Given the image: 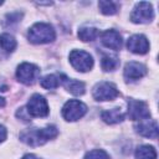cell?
I'll list each match as a JSON object with an SVG mask.
<instances>
[{"instance_id": "cell-3", "label": "cell", "mask_w": 159, "mask_h": 159, "mask_svg": "<svg viewBox=\"0 0 159 159\" xmlns=\"http://www.w3.org/2000/svg\"><path fill=\"white\" fill-rule=\"evenodd\" d=\"M87 112V106L77 99H70L62 107V116L68 122H75L82 118Z\"/></svg>"}, {"instance_id": "cell-7", "label": "cell", "mask_w": 159, "mask_h": 159, "mask_svg": "<svg viewBox=\"0 0 159 159\" xmlns=\"http://www.w3.org/2000/svg\"><path fill=\"white\" fill-rule=\"evenodd\" d=\"M118 94L119 91L111 82H99L93 88V98L96 101H113Z\"/></svg>"}, {"instance_id": "cell-16", "label": "cell", "mask_w": 159, "mask_h": 159, "mask_svg": "<svg viewBox=\"0 0 159 159\" xmlns=\"http://www.w3.org/2000/svg\"><path fill=\"white\" fill-rule=\"evenodd\" d=\"M16 40L10 34H2L0 35V47L6 53H11L16 48Z\"/></svg>"}, {"instance_id": "cell-10", "label": "cell", "mask_w": 159, "mask_h": 159, "mask_svg": "<svg viewBox=\"0 0 159 159\" xmlns=\"http://www.w3.org/2000/svg\"><path fill=\"white\" fill-rule=\"evenodd\" d=\"M127 47L133 53L144 55L149 50V42L144 35H133L127 41Z\"/></svg>"}, {"instance_id": "cell-17", "label": "cell", "mask_w": 159, "mask_h": 159, "mask_svg": "<svg viewBox=\"0 0 159 159\" xmlns=\"http://www.w3.org/2000/svg\"><path fill=\"white\" fill-rule=\"evenodd\" d=\"M137 159H157V152L152 145H140L135 149Z\"/></svg>"}, {"instance_id": "cell-24", "label": "cell", "mask_w": 159, "mask_h": 159, "mask_svg": "<svg viewBox=\"0 0 159 159\" xmlns=\"http://www.w3.org/2000/svg\"><path fill=\"white\" fill-rule=\"evenodd\" d=\"M21 159H39L36 155H34V154H26L25 157H22Z\"/></svg>"}, {"instance_id": "cell-25", "label": "cell", "mask_w": 159, "mask_h": 159, "mask_svg": "<svg viewBox=\"0 0 159 159\" xmlns=\"http://www.w3.org/2000/svg\"><path fill=\"white\" fill-rule=\"evenodd\" d=\"M4 106H5V101L2 97H0V107H4Z\"/></svg>"}, {"instance_id": "cell-8", "label": "cell", "mask_w": 159, "mask_h": 159, "mask_svg": "<svg viewBox=\"0 0 159 159\" xmlns=\"http://www.w3.org/2000/svg\"><path fill=\"white\" fill-rule=\"evenodd\" d=\"M30 117H46L48 114V106L46 99L40 94H34L30 97L26 107Z\"/></svg>"}, {"instance_id": "cell-22", "label": "cell", "mask_w": 159, "mask_h": 159, "mask_svg": "<svg viewBox=\"0 0 159 159\" xmlns=\"http://www.w3.org/2000/svg\"><path fill=\"white\" fill-rule=\"evenodd\" d=\"M84 159H109V157L102 149H93L84 155Z\"/></svg>"}, {"instance_id": "cell-23", "label": "cell", "mask_w": 159, "mask_h": 159, "mask_svg": "<svg viewBox=\"0 0 159 159\" xmlns=\"http://www.w3.org/2000/svg\"><path fill=\"white\" fill-rule=\"evenodd\" d=\"M6 135H7V132H6V128L4 125L0 124V143L4 142L6 139Z\"/></svg>"}, {"instance_id": "cell-6", "label": "cell", "mask_w": 159, "mask_h": 159, "mask_svg": "<svg viewBox=\"0 0 159 159\" xmlns=\"http://www.w3.org/2000/svg\"><path fill=\"white\" fill-rule=\"evenodd\" d=\"M40 76V68L32 63L24 62L16 70V77L24 84H32Z\"/></svg>"}, {"instance_id": "cell-12", "label": "cell", "mask_w": 159, "mask_h": 159, "mask_svg": "<svg viewBox=\"0 0 159 159\" xmlns=\"http://www.w3.org/2000/svg\"><path fill=\"white\" fill-rule=\"evenodd\" d=\"M101 41L107 48H111V50H114V51L120 50V47H122V36L116 30L104 31L101 36Z\"/></svg>"}, {"instance_id": "cell-19", "label": "cell", "mask_w": 159, "mask_h": 159, "mask_svg": "<svg viewBox=\"0 0 159 159\" xmlns=\"http://www.w3.org/2000/svg\"><path fill=\"white\" fill-rule=\"evenodd\" d=\"M119 65V60L117 56H113V55H103L102 56V61H101V66L104 71H113L118 67Z\"/></svg>"}, {"instance_id": "cell-14", "label": "cell", "mask_w": 159, "mask_h": 159, "mask_svg": "<svg viewBox=\"0 0 159 159\" xmlns=\"http://www.w3.org/2000/svg\"><path fill=\"white\" fill-rule=\"evenodd\" d=\"M60 78H61L60 81L63 83L65 88H66L68 92H71L72 94H75V96H81V94L84 93V83H83V82L77 81V80L68 78V77H66L65 75H61Z\"/></svg>"}, {"instance_id": "cell-26", "label": "cell", "mask_w": 159, "mask_h": 159, "mask_svg": "<svg viewBox=\"0 0 159 159\" xmlns=\"http://www.w3.org/2000/svg\"><path fill=\"white\" fill-rule=\"evenodd\" d=\"M1 4H2V1H0V5H1Z\"/></svg>"}, {"instance_id": "cell-13", "label": "cell", "mask_w": 159, "mask_h": 159, "mask_svg": "<svg viewBox=\"0 0 159 159\" xmlns=\"http://www.w3.org/2000/svg\"><path fill=\"white\" fill-rule=\"evenodd\" d=\"M137 133H139L143 137L147 138H157L158 137V124L155 120H150L149 118L139 120V123L135 125Z\"/></svg>"}, {"instance_id": "cell-11", "label": "cell", "mask_w": 159, "mask_h": 159, "mask_svg": "<svg viewBox=\"0 0 159 159\" xmlns=\"http://www.w3.org/2000/svg\"><path fill=\"white\" fill-rule=\"evenodd\" d=\"M124 77L127 81H137L147 75V67L139 62L132 61L124 66Z\"/></svg>"}, {"instance_id": "cell-20", "label": "cell", "mask_w": 159, "mask_h": 159, "mask_svg": "<svg viewBox=\"0 0 159 159\" xmlns=\"http://www.w3.org/2000/svg\"><path fill=\"white\" fill-rule=\"evenodd\" d=\"M40 84L46 89H53L57 88L60 84V78L56 75H46L40 80Z\"/></svg>"}, {"instance_id": "cell-9", "label": "cell", "mask_w": 159, "mask_h": 159, "mask_svg": "<svg viewBox=\"0 0 159 159\" xmlns=\"http://www.w3.org/2000/svg\"><path fill=\"white\" fill-rule=\"evenodd\" d=\"M128 114L133 120H143L150 117L149 108L147 103L137 99H128Z\"/></svg>"}, {"instance_id": "cell-15", "label": "cell", "mask_w": 159, "mask_h": 159, "mask_svg": "<svg viewBox=\"0 0 159 159\" xmlns=\"http://www.w3.org/2000/svg\"><path fill=\"white\" fill-rule=\"evenodd\" d=\"M101 117L107 124H116V123H119L124 119L125 113L120 107H116V108H112V109L103 111Z\"/></svg>"}, {"instance_id": "cell-2", "label": "cell", "mask_w": 159, "mask_h": 159, "mask_svg": "<svg viewBox=\"0 0 159 159\" xmlns=\"http://www.w3.org/2000/svg\"><path fill=\"white\" fill-rule=\"evenodd\" d=\"M27 37L30 40V42L32 43H47L55 40L56 34L53 27L50 24L46 22H36L35 25H32L27 32Z\"/></svg>"}, {"instance_id": "cell-18", "label": "cell", "mask_w": 159, "mask_h": 159, "mask_svg": "<svg viewBox=\"0 0 159 159\" xmlns=\"http://www.w3.org/2000/svg\"><path fill=\"white\" fill-rule=\"evenodd\" d=\"M99 35V30L96 29V27H88V26H84V27H81L78 30V37L80 40L82 41H92L94 40L97 36Z\"/></svg>"}, {"instance_id": "cell-21", "label": "cell", "mask_w": 159, "mask_h": 159, "mask_svg": "<svg viewBox=\"0 0 159 159\" xmlns=\"http://www.w3.org/2000/svg\"><path fill=\"white\" fill-rule=\"evenodd\" d=\"M98 7L101 10L102 14L104 15H114L118 10V6L116 2L113 1H106V0H102L98 2Z\"/></svg>"}, {"instance_id": "cell-1", "label": "cell", "mask_w": 159, "mask_h": 159, "mask_svg": "<svg viewBox=\"0 0 159 159\" xmlns=\"http://www.w3.org/2000/svg\"><path fill=\"white\" fill-rule=\"evenodd\" d=\"M57 134L58 130L55 125H47L46 128H27L21 132L20 139L30 147H39L55 138Z\"/></svg>"}, {"instance_id": "cell-5", "label": "cell", "mask_w": 159, "mask_h": 159, "mask_svg": "<svg viewBox=\"0 0 159 159\" xmlns=\"http://www.w3.org/2000/svg\"><path fill=\"white\" fill-rule=\"evenodd\" d=\"M154 17V10L150 2L140 1L135 5L133 9V12L130 15V20L135 24H145L150 22Z\"/></svg>"}, {"instance_id": "cell-4", "label": "cell", "mask_w": 159, "mask_h": 159, "mask_svg": "<svg viewBox=\"0 0 159 159\" xmlns=\"http://www.w3.org/2000/svg\"><path fill=\"white\" fill-rule=\"evenodd\" d=\"M70 62L72 67L80 72H87L93 66L92 56L83 50H72L70 52Z\"/></svg>"}]
</instances>
